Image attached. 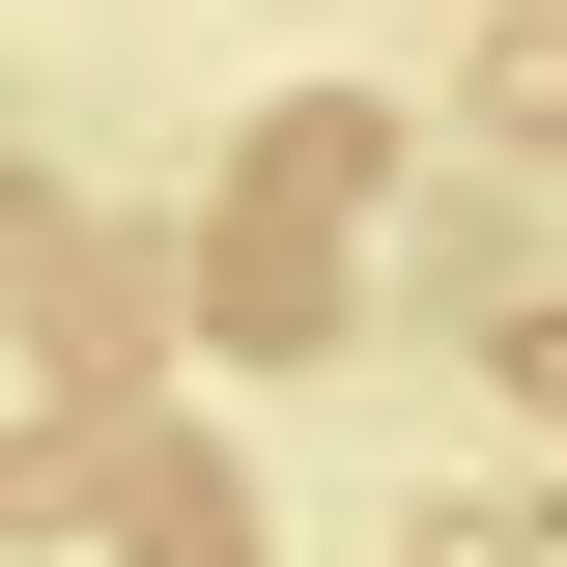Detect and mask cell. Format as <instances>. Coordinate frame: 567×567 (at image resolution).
I'll return each instance as SVG.
<instances>
[{"instance_id": "1", "label": "cell", "mask_w": 567, "mask_h": 567, "mask_svg": "<svg viewBox=\"0 0 567 567\" xmlns=\"http://www.w3.org/2000/svg\"><path fill=\"white\" fill-rule=\"evenodd\" d=\"M114 539H142V567H227V454H142V483H114Z\"/></svg>"}]
</instances>
